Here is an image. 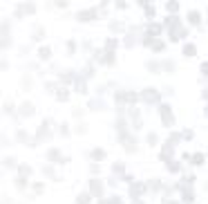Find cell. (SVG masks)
I'll use <instances>...</instances> for the list:
<instances>
[{
    "label": "cell",
    "mask_w": 208,
    "mask_h": 204,
    "mask_svg": "<svg viewBox=\"0 0 208 204\" xmlns=\"http://www.w3.org/2000/svg\"><path fill=\"white\" fill-rule=\"evenodd\" d=\"M190 22H195V25L199 22V14L197 11H190Z\"/></svg>",
    "instance_id": "cell-1"
},
{
    "label": "cell",
    "mask_w": 208,
    "mask_h": 204,
    "mask_svg": "<svg viewBox=\"0 0 208 204\" xmlns=\"http://www.w3.org/2000/svg\"><path fill=\"white\" fill-rule=\"evenodd\" d=\"M201 72H208V63H204V65H201Z\"/></svg>",
    "instance_id": "cell-4"
},
{
    "label": "cell",
    "mask_w": 208,
    "mask_h": 204,
    "mask_svg": "<svg viewBox=\"0 0 208 204\" xmlns=\"http://www.w3.org/2000/svg\"><path fill=\"white\" fill-rule=\"evenodd\" d=\"M183 54L193 56V54H195V47H193V45H186V47H183Z\"/></svg>",
    "instance_id": "cell-2"
},
{
    "label": "cell",
    "mask_w": 208,
    "mask_h": 204,
    "mask_svg": "<svg viewBox=\"0 0 208 204\" xmlns=\"http://www.w3.org/2000/svg\"><path fill=\"white\" fill-rule=\"evenodd\" d=\"M47 56H49V49L43 47V49H40V59H47Z\"/></svg>",
    "instance_id": "cell-3"
}]
</instances>
